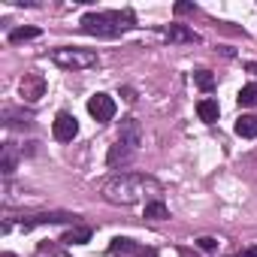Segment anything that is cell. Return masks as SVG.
<instances>
[{
	"mask_svg": "<svg viewBox=\"0 0 257 257\" xmlns=\"http://www.w3.org/2000/svg\"><path fill=\"white\" fill-rule=\"evenodd\" d=\"M88 239H91V227H85V224H76V227H70V230L61 236L64 245H85Z\"/></svg>",
	"mask_w": 257,
	"mask_h": 257,
	"instance_id": "7c38bea8",
	"label": "cell"
},
{
	"mask_svg": "<svg viewBox=\"0 0 257 257\" xmlns=\"http://www.w3.org/2000/svg\"><path fill=\"white\" fill-rule=\"evenodd\" d=\"M194 82H197V88H203V91H212V88H215V76H212L209 70H197V73H194Z\"/></svg>",
	"mask_w": 257,
	"mask_h": 257,
	"instance_id": "d6986e66",
	"label": "cell"
},
{
	"mask_svg": "<svg viewBox=\"0 0 257 257\" xmlns=\"http://www.w3.org/2000/svg\"><path fill=\"white\" fill-rule=\"evenodd\" d=\"M109 254H137V257H158L155 248H143L137 245L134 239H127V236H115L109 242Z\"/></svg>",
	"mask_w": 257,
	"mask_h": 257,
	"instance_id": "ba28073f",
	"label": "cell"
},
{
	"mask_svg": "<svg viewBox=\"0 0 257 257\" xmlns=\"http://www.w3.org/2000/svg\"><path fill=\"white\" fill-rule=\"evenodd\" d=\"M146 194H161V182L143 173H115L103 182V200L112 206H134Z\"/></svg>",
	"mask_w": 257,
	"mask_h": 257,
	"instance_id": "6da1fadb",
	"label": "cell"
},
{
	"mask_svg": "<svg viewBox=\"0 0 257 257\" xmlns=\"http://www.w3.org/2000/svg\"><path fill=\"white\" fill-rule=\"evenodd\" d=\"M197 115H200V121H206V124H215V121H218V115H221V109H218V100H212V97L200 100V103H197Z\"/></svg>",
	"mask_w": 257,
	"mask_h": 257,
	"instance_id": "8fae6325",
	"label": "cell"
},
{
	"mask_svg": "<svg viewBox=\"0 0 257 257\" xmlns=\"http://www.w3.org/2000/svg\"><path fill=\"white\" fill-rule=\"evenodd\" d=\"M52 134H55L58 143H73L76 134H79V121H76V115H70V112H58L55 121H52Z\"/></svg>",
	"mask_w": 257,
	"mask_h": 257,
	"instance_id": "5b68a950",
	"label": "cell"
},
{
	"mask_svg": "<svg viewBox=\"0 0 257 257\" xmlns=\"http://www.w3.org/2000/svg\"><path fill=\"white\" fill-rule=\"evenodd\" d=\"M19 94H22L25 103L43 100V94H46V79H43V73H25V79H22V85H19Z\"/></svg>",
	"mask_w": 257,
	"mask_h": 257,
	"instance_id": "8992f818",
	"label": "cell"
},
{
	"mask_svg": "<svg viewBox=\"0 0 257 257\" xmlns=\"http://www.w3.org/2000/svg\"><path fill=\"white\" fill-rule=\"evenodd\" d=\"M82 31L91 37H121L124 31H131L137 25V16L131 10H112V13H85L82 16Z\"/></svg>",
	"mask_w": 257,
	"mask_h": 257,
	"instance_id": "7a4b0ae2",
	"label": "cell"
},
{
	"mask_svg": "<svg viewBox=\"0 0 257 257\" xmlns=\"http://www.w3.org/2000/svg\"><path fill=\"white\" fill-rule=\"evenodd\" d=\"M146 218H152V221H164V218H170L167 203H164V200H152V203H146Z\"/></svg>",
	"mask_w": 257,
	"mask_h": 257,
	"instance_id": "9a60e30c",
	"label": "cell"
},
{
	"mask_svg": "<svg viewBox=\"0 0 257 257\" xmlns=\"http://www.w3.org/2000/svg\"><path fill=\"white\" fill-rule=\"evenodd\" d=\"M239 106L242 109H251V106H257V82H251V85H245L242 91H239Z\"/></svg>",
	"mask_w": 257,
	"mask_h": 257,
	"instance_id": "2e32d148",
	"label": "cell"
},
{
	"mask_svg": "<svg viewBox=\"0 0 257 257\" xmlns=\"http://www.w3.org/2000/svg\"><path fill=\"white\" fill-rule=\"evenodd\" d=\"M118 143L131 146L134 152L143 146V131H140V121L137 118H124L121 121V127H118Z\"/></svg>",
	"mask_w": 257,
	"mask_h": 257,
	"instance_id": "9c48e42d",
	"label": "cell"
},
{
	"mask_svg": "<svg viewBox=\"0 0 257 257\" xmlns=\"http://www.w3.org/2000/svg\"><path fill=\"white\" fill-rule=\"evenodd\" d=\"M236 257H257V245H251V248H242Z\"/></svg>",
	"mask_w": 257,
	"mask_h": 257,
	"instance_id": "7402d4cb",
	"label": "cell"
},
{
	"mask_svg": "<svg viewBox=\"0 0 257 257\" xmlns=\"http://www.w3.org/2000/svg\"><path fill=\"white\" fill-rule=\"evenodd\" d=\"M40 37V28H16V31H10V43H25V40H37Z\"/></svg>",
	"mask_w": 257,
	"mask_h": 257,
	"instance_id": "e0dca14e",
	"label": "cell"
},
{
	"mask_svg": "<svg viewBox=\"0 0 257 257\" xmlns=\"http://www.w3.org/2000/svg\"><path fill=\"white\" fill-rule=\"evenodd\" d=\"M185 13H194V4H176V16H185Z\"/></svg>",
	"mask_w": 257,
	"mask_h": 257,
	"instance_id": "44dd1931",
	"label": "cell"
},
{
	"mask_svg": "<svg viewBox=\"0 0 257 257\" xmlns=\"http://www.w3.org/2000/svg\"><path fill=\"white\" fill-rule=\"evenodd\" d=\"M52 61H55L61 70L76 73V70H91V67H97V52H91V49H76V46H61V49L52 52Z\"/></svg>",
	"mask_w": 257,
	"mask_h": 257,
	"instance_id": "3957f363",
	"label": "cell"
},
{
	"mask_svg": "<svg viewBox=\"0 0 257 257\" xmlns=\"http://www.w3.org/2000/svg\"><path fill=\"white\" fill-rule=\"evenodd\" d=\"M164 37H167L170 43H200V34H194V31L185 28V25H170Z\"/></svg>",
	"mask_w": 257,
	"mask_h": 257,
	"instance_id": "30bf717a",
	"label": "cell"
},
{
	"mask_svg": "<svg viewBox=\"0 0 257 257\" xmlns=\"http://www.w3.org/2000/svg\"><path fill=\"white\" fill-rule=\"evenodd\" d=\"M236 134H239L242 140H254V137H257V115H242V118L236 121Z\"/></svg>",
	"mask_w": 257,
	"mask_h": 257,
	"instance_id": "5bb4252c",
	"label": "cell"
},
{
	"mask_svg": "<svg viewBox=\"0 0 257 257\" xmlns=\"http://www.w3.org/2000/svg\"><path fill=\"white\" fill-rule=\"evenodd\" d=\"M131 158H134V149H131V146L115 143V146L109 149V155H106V164H109V167H118V164H127Z\"/></svg>",
	"mask_w": 257,
	"mask_h": 257,
	"instance_id": "4fadbf2b",
	"label": "cell"
},
{
	"mask_svg": "<svg viewBox=\"0 0 257 257\" xmlns=\"http://www.w3.org/2000/svg\"><path fill=\"white\" fill-rule=\"evenodd\" d=\"M88 112H91V118H94L97 124H106V121L115 118L118 106H115V100H112L109 94H94V97L88 100Z\"/></svg>",
	"mask_w": 257,
	"mask_h": 257,
	"instance_id": "277c9868",
	"label": "cell"
},
{
	"mask_svg": "<svg viewBox=\"0 0 257 257\" xmlns=\"http://www.w3.org/2000/svg\"><path fill=\"white\" fill-rule=\"evenodd\" d=\"M76 224V215H70V212H40V215H31V218H25L22 221V230L28 233V230H34V227H40V224Z\"/></svg>",
	"mask_w": 257,
	"mask_h": 257,
	"instance_id": "52a82bcc",
	"label": "cell"
},
{
	"mask_svg": "<svg viewBox=\"0 0 257 257\" xmlns=\"http://www.w3.org/2000/svg\"><path fill=\"white\" fill-rule=\"evenodd\" d=\"M248 73H254V76H257V64H248Z\"/></svg>",
	"mask_w": 257,
	"mask_h": 257,
	"instance_id": "603a6c76",
	"label": "cell"
},
{
	"mask_svg": "<svg viewBox=\"0 0 257 257\" xmlns=\"http://www.w3.org/2000/svg\"><path fill=\"white\" fill-rule=\"evenodd\" d=\"M197 248L206 251V254H212V251H218V239H215V236H200V239H197Z\"/></svg>",
	"mask_w": 257,
	"mask_h": 257,
	"instance_id": "ffe728a7",
	"label": "cell"
},
{
	"mask_svg": "<svg viewBox=\"0 0 257 257\" xmlns=\"http://www.w3.org/2000/svg\"><path fill=\"white\" fill-rule=\"evenodd\" d=\"M0 170H4V176H10L16 170V152H13V143L4 146V161H0Z\"/></svg>",
	"mask_w": 257,
	"mask_h": 257,
	"instance_id": "ac0fdd59",
	"label": "cell"
}]
</instances>
